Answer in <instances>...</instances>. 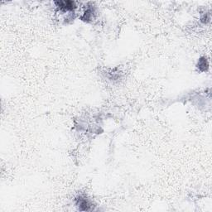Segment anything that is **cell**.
I'll use <instances>...</instances> for the list:
<instances>
[{
	"label": "cell",
	"mask_w": 212,
	"mask_h": 212,
	"mask_svg": "<svg viewBox=\"0 0 212 212\" xmlns=\"http://www.w3.org/2000/svg\"><path fill=\"white\" fill-rule=\"evenodd\" d=\"M80 209L81 210H88L89 208H90V205L88 203V202L85 199H80L79 202Z\"/></svg>",
	"instance_id": "2"
},
{
	"label": "cell",
	"mask_w": 212,
	"mask_h": 212,
	"mask_svg": "<svg viewBox=\"0 0 212 212\" xmlns=\"http://www.w3.org/2000/svg\"><path fill=\"white\" fill-rule=\"evenodd\" d=\"M56 4L59 8L65 10H71L75 7V3L72 1H59V2H56Z\"/></svg>",
	"instance_id": "1"
}]
</instances>
